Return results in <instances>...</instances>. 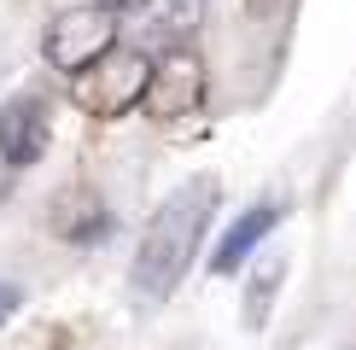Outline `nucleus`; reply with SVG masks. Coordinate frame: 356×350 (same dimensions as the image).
I'll use <instances>...</instances> for the list:
<instances>
[{"mask_svg": "<svg viewBox=\"0 0 356 350\" xmlns=\"http://www.w3.org/2000/svg\"><path fill=\"white\" fill-rule=\"evenodd\" d=\"M211 204H216V181H187L146 222L140 251H135V292L146 303H164L181 286L187 262H193V251L204 240V222H211Z\"/></svg>", "mask_w": 356, "mask_h": 350, "instance_id": "1", "label": "nucleus"}, {"mask_svg": "<svg viewBox=\"0 0 356 350\" xmlns=\"http://www.w3.org/2000/svg\"><path fill=\"white\" fill-rule=\"evenodd\" d=\"M146 76H152L146 53H135V47H111V53H99L88 70H76V76H70V99H76L88 117H123V111L140 106Z\"/></svg>", "mask_w": 356, "mask_h": 350, "instance_id": "2", "label": "nucleus"}, {"mask_svg": "<svg viewBox=\"0 0 356 350\" xmlns=\"http://www.w3.org/2000/svg\"><path fill=\"white\" fill-rule=\"evenodd\" d=\"M117 35L135 53H175L204 24V0H117Z\"/></svg>", "mask_w": 356, "mask_h": 350, "instance_id": "3", "label": "nucleus"}, {"mask_svg": "<svg viewBox=\"0 0 356 350\" xmlns=\"http://www.w3.org/2000/svg\"><path fill=\"white\" fill-rule=\"evenodd\" d=\"M117 47V12L111 6H70L58 12V18L47 24V41H41V53H47L53 70H65V76H76V70H88L99 53Z\"/></svg>", "mask_w": 356, "mask_h": 350, "instance_id": "4", "label": "nucleus"}, {"mask_svg": "<svg viewBox=\"0 0 356 350\" xmlns=\"http://www.w3.org/2000/svg\"><path fill=\"white\" fill-rule=\"evenodd\" d=\"M140 106H146V117H158V123H175V117L199 111L204 106V65H199V53H187V47L158 53Z\"/></svg>", "mask_w": 356, "mask_h": 350, "instance_id": "5", "label": "nucleus"}, {"mask_svg": "<svg viewBox=\"0 0 356 350\" xmlns=\"http://www.w3.org/2000/svg\"><path fill=\"white\" fill-rule=\"evenodd\" d=\"M47 152V106L35 94H18L0 106V164L6 169H29Z\"/></svg>", "mask_w": 356, "mask_h": 350, "instance_id": "6", "label": "nucleus"}, {"mask_svg": "<svg viewBox=\"0 0 356 350\" xmlns=\"http://www.w3.org/2000/svg\"><path fill=\"white\" fill-rule=\"evenodd\" d=\"M275 222H280V204H269V199H263V204H251V210L240 216V222H234L228 233H222V245H216L211 269H216V274H234V269H240V262H245V257L263 245V233H269Z\"/></svg>", "mask_w": 356, "mask_h": 350, "instance_id": "7", "label": "nucleus"}, {"mask_svg": "<svg viewBox=\"0 0 356 350\" xmlns=\"http://www.w3.org/2000/svg\"><path fill=\"white\" fill-rule=\"evenodd\" d=\"M280 274H286V262H280V257H269V262L257 269V281H251V292H245V321H251V327H257V321L269 315V298H275Z\"/></svg>", "mask_w": 356, "mask_h": 350, "instance_id": "8", "label": "nucleus"}, {"mask_svg": "<svg viewBox=\"0 0 356 350\" xmlns=\"http://www.w3.org/2000/svg\"><path fill=\"white\" fill-rule=\"evenodd\" d=\"M12 310H18V286H0V321H6Z\"/></svg>", "mask_w": 356, "mask_h": 350, "instance_id": "9", "label": "nucleus"}, {"mask_svg": "<svg viewBox=\"0 0 356 350\" xmlns=\"http://www.w3.org/2000/svg\"><path fill=\"white\" fill-rule=\"evenodd\" d=\"M99 6H117V0H99Z\"/></svg>", "mask_w": 356, "mask_h": 350, "instance_id": "10", "label": "nucleus"}]
</instances>
